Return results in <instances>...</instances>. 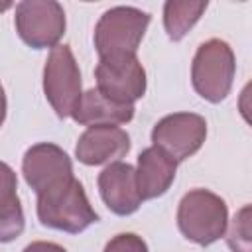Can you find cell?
Listing matches in <instances>:
<instances>
[{"label":"cell","instance_id":"6da1fadb","mask_svg":"<svg viewBox=\"0 0 252 252\" xmlns=\"http://www.w3.org/2000/svg\"><path fill=\"white\" fill-rule=\"evenodd\" d=\"M37 219L43 226L79 234L98 220L79 179L71 177L61 185L37 195Z\"/></svg>","mask_w":252,"mask_h":252},{"label":"cell","instance_id":"7a4b0ae2","mask_svg":"<svg viewBox=\"0 0 252 252\" xmlns=\"http://www.w3.org/2000/svg\"><path fill=\"white\" fill-rule=\"evenodd\" d=\"M226 203L209 189H191L177 207V226L181 234L199 244L209 246L226 232Z\"/></svg>","mask_w":252,"mask_h":252},{"label":"cell","instance_id":"3957f363","mask_svg":"<svg viewBox=\"0 0 252 252\" xmlns=\"http://www.w3.org/2000/svg\"><path fill=\"white\" fill-rule=\"evenodd\" d=\"M236 59L232 47L219 39H207L197 47L191 63V83L197 94L213 104L224 100L232 89Z\"/></svg>","mask_w":252,"mask_h":252},{"label":"cell","instance_id":"277c9868","mask_svg":"<svg viewBox=\"0 0 252 252\" xmlns=\"http://www.w3.org/2000/svg\"><path fill=\"white\" fill-rule=\"evenodd\" d=\"M150 20L152 16L148 12L134 6H114L106 10L94 28V49L98 57L136 55Z\"/></svg>","mask_w":252,"mask_h":252},{"label":"cell","instance_id":"5b68a950","mask_svg":"<svg viewBox=\"0 0 252 252\" xmlns=\"http://www.w3.org/2000/svg\"><path fill=\"white\" fill-rule=\"evenodd\" d=\"M43 93L59 118H69L83 94L81 71L69 45H55L43 65Z\"/></svg>","mask_w":252,"mask_h":252},{"label":"cell","instance_id":"8992f818","mask_svg":"<svg viewBox=\"0 0 252 252\" xmlns=\"http://www.w3.org/2000/svg\"><path fill=\"white\" fill-rule=\"evenodd\" d=\"M14 26L32 49H53L65 33V10L55 0H24L16 4Z\"/></svg>","mask_w":252,"mask_h":252},{"label":"cell","instance_id":"52a82bcc","mask_svg":"<svg viewBox=\"0 0 252 252\" xmlns=\"http://www.w3.org/2000/svg\"><path fill=\"white\" fill-rule=\"evenodd\" d=\"M94 77L96 91L118 104H134L146 93V71L136 55L102 57Z\"/></svg>","mask_w":252,"mask_h":252},{"label":"cell","instance_id":"ba28073f","mask_svg":"<svg viewBox=\"0 0 252 252\" xmlns=\"http://www.w3.org/2000/svg\"><path fill=\"white\" fill-rule=\"evenodd\" d=\"M207 138V122L195 112H173L158 120L152 130V142L171 159L185 161L197 154Z\"/></svg>","mask_w":252,"mask_h":252},{"label":"cell","instance_id":"9c48e42d","mask_svg":"<svg viewBox=\"0 0 252 252\" xmlns=\"http://www.w3.org/2000/svg\"><path fill=\"white\" fill-rule=\"evenodd\" d=\"M22 173L35 195H41L75 177L71 158L57 144L49 142H41L26 150L22 159Z\"/></svg>","mask_w":252,"mask_h":252},{"label":"cell","instance_id":"30bf717a","mask_svg":"<svg viewBox=\"0 0 252 252\" xmlns=\"http://www.w3.org/2000/svg\"><path fill=\"white\" fill-rule=\"evenodd\" d=\"M98 193L104 205L118 217L136 213L144 203L136 183V169L124 161H112L98 173Z\"/></svg>","mask_w":252,"mask_h":252},{"label":"cell","instance_id":"8fae6325","mask_svg":"<svg viewBox=\"0 0 252 252\" xmlns=\"http://www.w3.org/2000/svg\"><path fill=\"white\" fill-rule=\"evenodd\" d=\"M130 152V136L118 126H89L75 146V156L85 165L112 163Z\"/></svg>","mask_w":252,"mask_h":252},{"label":"cell","instance_id":"7c38bea8","mask_svg":"<svg viewBox=\"0 0 252 252\" xmlns=\"http://www.w3.org/2000/svg\"><path fill=\"white\" fill-rule=\"evenodd\" d=\"M136 183L142 199H158L171 187L177 171V161L156 146L142 150L138 156Z\"/></svg>","mask_w":252,"mask_h":252},{"label":"cell","instance_id":"4fadbf2b","mask_svg":"<svg viewBox=\"0 0 252 252\" xmlns=\"http://www.w3.org/2000/svg\"><path fill=\"white\" fill-rule=\"evenodd\" d=\"M134 110V104L112 102L96 89H89L81 94L71 118L83 126H116L130 122Z\"/></svg>","mask_w":252,"mask_h":252},{"label":"cell","instance_id":"5bb4252c","mask_svg":"<svg viewBox=\"0 0 252 252\" xmlns=\"http://www.w3.org/2000/svg\"><path fill=\"white\" fill-rule=\"evenodd\" d=\"M207 0H167L163 4V28L171 41H179L207 10Z\"/></svg>","mask_w":252,"mask_h":252},{"label":"cell","instance_id":"9a60e30c","mask_svg":"<svg viewBox=\"0 0 252 252\" xmlns=\"http://www.w3.org/2000/svg\"><path fill=\"white\" fill-rule=\"evenodd\" d=\"M226 244L232 252H252L250 240V207L244 205L232 219V224L226 234Z\"/></svg>","mask_w":252,"mask_h":252},{"label":"cell","instance_id":"2e32d148","mask_svg":"<svg viewBox=\"0 0 252 252\" xmlns=\"http://www.w3.org/2000/svg\"><path fill=\"white\" fill-rule=\"evenodd\" d=\"M26 226L24 209L20 205V199L12 205L0 207V242H12L16 240Z\"/></svg>","mask_w":252,"mask_h":252},{"label":"cell","instance_id":"e0dca14e","mask_svg":"<svg viewBox=\"0 0 252 252\" xmlns=\"http://www.w3.org/2000/svg\"><path fill=\"white\" fill-rule=\"evenodd\" d=\"M102 252H148V244L134 232H122L110 238Z\"/></svg>","mask_w":252,"mask_h":252},{"label":"cell","instance_id":"ac0fdd59","mask_svg":"<svg viewBox=\"0 0 252 252\" xmlns=\"http://www.w3.org/2000/svg\"><path fill=\"white\" fill-rule=\"evenodd\" d=\"M14 201H18V177L16 171L0 161V207L12 205Z\"/></svg>","mask_w":252,"mask_h":252},{"label":"cell","instance_id":"d6986e66","mask_svg":"<svg viewBox=\"0 0 252 252\" xmlns=\"http://www.w3.org/2000/svg\"><path fill=\"white\" fill-rule=\"evenodd\" d=\"M22 252H67L63 246L55 244V242H45V240H37V242H32L28 244Z\"/></svg>","mask_w":252,"mask_h":252},{"label":"cell","instance_id":"ffe728a7","mask_svg":"<svg viewBox=\"0 0 252 252\" xmlns=\"http://www.w3.org/2000/svg\"><path fill=\"white\" fill-rule=\"evenodd\" d=\"M4 118H6V93L0 83V126L4 124Z\"/></svg>","mask_w":252,"mask_h":252},{"label":"cell","instance_id":"44dd1931","mask_svg":"<svg viewBox=\"0 0 252 252\" xmlns=\"http://www.w3.org/2000/svg\"><path fill=\"white\" fill-rule=\"evenodd\" d=\"M12 6V2H0V12H4V10H8Z\"/></svg>","mask_w":252,"mask_h":252}]
</instances>
